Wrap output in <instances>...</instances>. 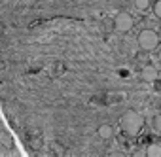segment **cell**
I'll list each match as a JSON object with an SVG mask.
<instances>
[{"label":"cell","instance_id":"obj_10","mask_svg":"<svg viewBox=\"0 0 161 157\" xmlns=\"http://www.w3.org/2000/svg\"><path fill=\"white\" fill-rule=\"evenodd\" d=\"M157 61H159V64H161V47L157 49Z\"/></svg>","mask_w":161,"mask_h":157},{"label":"cell","instance_id":"obj_3","mask_svg":"<svg viewBox=\"0 0 161 157\" xmlns=\"http://www.w3.org/2000/svg\"><path fill=\"white\" fill-rule=\"evenodd\" d=\"M133 27H135V19L127 12H121V14L116 15V19H114V30L118 34H127V32L133 30Z\"/></svg>","mask_w":161,"mask_h":157},{"label":"cell","instance_id":"obj_4","mask_svg":"<svg viewBox=\"0 0 161 157\" xmlns=\"http://www.w3.org/2000/svg\"><path fill=\"white\" fill-rule=\"evenodd\" d=\"M157 68L155 66H152V64H146L142 70H140V78L144 82H148V84H152V82H155L157 80Z\"/></svg>","mask_w":161,"mask_h":157},{"label":"cell","instance_id":"obj_8","mask_svg":"<svg viewBox=\"0 0 161 157\" xmlns=\"http://www.w3.org/2000/svg\"><path fill=\"white\" fill-rule=\"evenodd\" d=\"M152 129L161 134V114H155V116L152 117Z\"/></svg>","mask_w":161,"mask_h":157},{"label":"cell","instance_id":"obj_7","mask_svg":"<svg viewBox=\"0 0 161 157\" xmlns=\"http://www.w3.org/2000/svg\"><path fill=\"white\" fill-rule=\"evenodd\" d=\"M133 4H135V8L138 12H146L152 6V0H133Z\"/></svg>","mask_w":161,"mask_h":157},{"label":"cell","instance_id":"obj_9","mask_svg":"<svg viewBox=\"0 0 161 157\" xmlns=\"http://www.w3.org/2000/svg\"><path fill=\"white\" fill-rule=\"evenodd\" d=\"M153 15L157 19H161V0H155V4H153Z\"/></svg>","mask_w":161,"mask_h":157},{"label":"cell","instance_id":"obj_2","mask_svg":"<svg viewBox=\"0 0 161 157\" xmlns=\"http://www.w3.org/2000/svg\"><path fill=\"white\" fill-rule=\"evenodd\" d=\"M136 42H138V47L142 49V51H155V49H159V34L153 30V29H142L140 32H138V38H136Z\"/></svg>","mask_w":161,"mask_h":157},{"label":"cell","instance_id":"obj_6","mask_svg":"<svg viewBox=\"0 0 161 157\" xmlns=\"http://www.w3.org/2000/svg\"><path fill=\"white\" fill-rule=\"evenodd\" d=\"M148 157H161V144H150L146 149Z\"/></svg>","mask_w":161,"mask_h":157},{"label":"cell","instance_id":"obj_5","mask_svg":"<svg viewBox=\"0 0 161 157\" xmlns=\"http://www.w3.org/2000/svg\"><path fill=\"white\" fill-rule=\"evenodd\" d=\"M97 134H99L103 140H110V138L114 136V127H112V125H108V123H103V125H99Z\"/></svg>","mask_w":161,"mask_h":157},{"label":"cell","instance_id":"obj_1","mask_svg":"<svg viewBox=\"0 0 161 157\" xmlns=\"http://www.w3.org/2000/svg\"><path fill=\"white\" fill-rule=\"evenodd\" d=\"M119 123H121V129H123V133L127 136H136L142 131V127H144V117L136 110H127L121 116Z\"/></svg>","mask_w":161,"mask_h":157}]
</instances>
